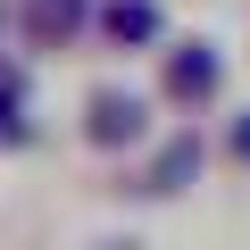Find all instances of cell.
I'll return each mask as SVG.
<instances>
[{"label": "cell", "instance_id": "obj_1", "mask_svg": "<svg viewBox=\"0 0 250 250\" xmlns=\"http://www.w3.org/2000/svg\"><path fill=\"white\" fill-rule=\"evenodd\" d=\"M142 125H150V108H142L134 92H92V108H83V134H92L100 150H125V142H142Z\"/></svg>", "mask_w": 250, "mask_h": 250}, {"label": "cell", "instance_id": "obj_2", "mask_svg": "<svg viewBox=\"0 0 250 250\" xmlns=\"http://www.w3.org/2000/svg\"><path fill=\"white\" fill-rule=\"evenodd\" d=\"M225 83V59L208 50V42H184V50H167V92L175 100H208Z\"/></svg>", "mask_w": 250, "mask_h": 250}, {"label": "cell", "instance_id": "obj_3", "mask_svg": "<svg viewBox=\"0 0 250 250\" xmlns=\"http://www.w3.org/2000/svg\"><path fill=\"white\" fill-rule=\"evenodd\" d=\"M192 175H200V142H192V134H175V142H167V150L150 159V175H142L134 192H150V200H167V192H184Z\"/></svg>", "mask_w": 250, "mask_h": 250}, {"label": "cell", "instance_id": "obj_4", "mask_svg": "<svg viewBox=\"0 0 250 250\" xmlns=\"http://www.w3.org/2000/svg\"><path fill=\"white\" fill-rule=\"evenodd\" d=\"M75 25H83V0H25V34H34L42 50H50V42H67Z\"/></svg>", "mask_w": 250, "mask_h": 250}, {"label": "cell", "instance_id": "obj_5", "mask_svg": "<svg viewBox=\"0 0 250 250\" xmlns=\"http://www.w3.org/2000/svg\"><path fill=\"white\" fill-rule=\"evenodd\" d=\"M108 42H159V0H108Z\"/></svg>", "mask_w": 250, "mask_h": 250}, {"label": "cell", "instance_id": "obj_6", "mask_svg": "<svg viewBox=\"0 0 250 250\" xmlns=\"http://www.w3.org/2000/svg\"><path fill=\"white\" fill-rule=\"evenodd\" d=\"M25 134H34V125H25V108H0V150H17Z\"/></svg>", "mask_w": 250, "mask_h": 250}, {"label": "cell", "instance_id": "obj_7", "mask_svg": "<svg viewBox=\"0 0 250 250\" xmlns=\"http://www.w3.org/2000/svg\"><path fill=\"white\" fill-rule=\"evenodd\" d=\"M0 108H25V75H17L9 59H0Z\"/></svg>", "mask_w": 250, "mask_h": 250}, {"label": "cell", "instance_id": "obj_8", "mask_svg": "<svg viewBox=\"0 0 250 250\" xmlns=\"http://www.w3.org/2000/svg\"><path fill=\"white\" fill-rule=\"evenodd\" d=\"M225 150H233V159H250V117H233V134H225Z\"/></svg>", "mask_w": 250, "mask_h": 250}, {"label": "cell", "instance_id": "obj_9", "mask_svg": "<svg viewBox=\"0 0 250 250\" xmlns=\"http://www.w3.org/2000/svg\"><path fill=\"white\" fill-rule=\"evenodd\" d=\"M92 250H142V242H134V233H108V242H92Z\"/></svg>", "mask_w": 250, "mask_h": 250}]
</instances>
